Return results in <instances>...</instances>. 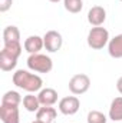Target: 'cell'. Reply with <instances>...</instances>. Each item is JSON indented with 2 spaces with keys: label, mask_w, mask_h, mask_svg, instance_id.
I'll return each mask as SVG.
<instances>
[{
  "label": "cell",
  "mask_w": 122,
  "mask_h": 123,
  "mask_svg": "<svg viewBox=\"0 0 122 123\" xmlns=\"http://www.w3.org/2000/svg\"><path fill=\"white\" fill-rule=\"evenodd\" d=\"M13 85L17 86L19 89H23L29 93H34V92H40L42 86H43V80L39 74L30 73L27 70L19 69L13 73Z\"/></svg>",
  "instance_id": "1"
},
{
  "label": "cell",
  "mask_w": 122,
  "mask_h": 123,
  "mask_svg": "<svg viewBox=\"0 0 122 123\" xmlns=\"http://www.w3.org/2000/svg\"><path fill=\"white\" fill-rule=\"evenodd\" d=\"M22 55V44L20 43H7L3 44L0 52V69L3 72H12L16 64L17 59Z\"/></svg>",
  "instance_id": "2"
},
{
  "label": "cell",
  "mask_w": 122,
  "mask_h": 123,
  "mask_svg": "<svg viewBox=\"0 0 122 123\" xmlns=\"http://www.w3.org/2000/svg\"><path fill=\"white\" fill-rule=\"evenodd\" d=\"M88 46L93 50H101L109 43V31L102 26L92 27L88 33Z\"/></svg>",
  "instance_id": "3"
},
{
  "label": "cell",
  "mask_w": 122,
  "mask_h": 123,
  "mask_svg": "<svg viewBox=\"0 0 122 123\" xmlns=\"http://www.w3.org/2000/svg\"><path fill=\"white\" fill-rule=\"evenodd\" d=\"M27 67L36 73H49L53 69V62L49 56L42 53H34L27 57Z\"/></svg>",
  "instance_id": "4"
},
{
  "label": "cell",
  "mask_w": 122,
  "mask_h": 123,
  "mask_svg": "<svg viewBox=\"0 0 122 123\" xmlns=\"http://www.w3.org/2000/svg\"><path fill=\"white\" fill-rule=\"evenodd\" d=\"M91 87V79L85 73H78L69 80V90L73 94H83Z\"/></svg>",
  "instance_id": "5"
},
{
  "label": "cell",
  "mask_w": 122,
  "mask_h": 123,
  "mask_svg": "<svg viewBox=\"0 0 122 123\" xmlns=\"http://www.w3.org/2000/svg\"><path fill=\"white\" fill-rule=\"evenodd\" d=\"M81 109V100L76 96H66L59 100V112L65 116H73Z\"/></svg>",
  "instance_id": "6"
},
{
  "label": "cell",
  "mask_w": 122,
  "mask_h": 123,
  "mask_svg": "<svg viewBox=\"0 0 122 123\" xmlns=\"http://www.w3.org/2000/svg\"><path fill=\"white\" fill-rule=\"evenodd\" d=\"M43 43H45V49L50 53H56L58 50H61L62 44H63V39L62 34L56 30H49L45 33L43 36Z\"/></svg>",
  "instance_id": "7"
},
{
  "label": "cell",
  "mask_w": 122,
  "mask_h": 123,
  "mask_svg": "<svg viewBox=\"0 0 122 123\" xmlns=\"http://www.w3.org/2000/svg\"><path fill=\"white\" fill-rule=\"evenodd\" d=\"M0 119L3 123H20L19 106L0 105Z\"/></svg>",
  "instance_id": "8"
},
{
  "label": "cell",
  "mask_w": 122,
  "mask_h": 123,
  "mask_svg": "<svg viewBox=\"0 0 122 123\" xmlns=\"http://www.w3.org/2000/svg\"><path fill=\"white\" fill-rule=\"evenodd\" d=\"M106 20V10L102 6H93L88 12V22L93 27L102 26Z\"/></svg>",
  "instance_id": "9"
},
{
  "label": "cell",
  "mask_w": 122,
  "mask_h": 123,
  "mask_svg": "<svg viewBox=\"0 0 122 123\" xmlns=\"http://www.w3.org/2000/svg\"><path fill=\"white\" fill-rule=\"evenodd\" d=\"M23 47L27 53L34 55V53H39L43 47H45V43H43V37L34 34V36H29L25 43H23Z\"/></svg>",
  "instance_id": "10"
},
{
  "label": "cell",
  "mask_w": 122,
  "mask_h": 123,
  "mask_svg": "<svg viewBox=\"0 0 122 123\" xmlns=\"http://www.w3.org/2000/svg\"><path fill=\"white\" fill-rule=\"evenodd\" d=\"M37 97L42 106H53L58 102V92L52 87H46L39 92Z\"/></svg>",
  "instance_id": "11"
},
{
  "label": "cell",
  "mask_w": 122,
  "mask_h": 123,
  "mask_svg": "<svg viewBox=\"0 0 122 123\" xmlns=\"http://www.w3.org/2000/svg\"><path fill=\"white\" fill-rule=\"evenodd\" d=\"M108 53L114 59H122V33L112 37L108 43Z\"/></svg>",
  "instance_id": "12"
},
{
  "label": "cell",
  "mask_w": 122,
  "mask_h": 123,
  "mask_svg": "<svg viewBox=\"0 0 122 123\" xmlns=\"http://www.w3.org/2000/svg\"><path fill=\"white\" fill-rule=\"evenodd\" d=\"M56 109L52 107V106H42L37 112H36V119L40 120L43 123H52L56 119Z\"/></svg>",
  "instance_id": "13"
},
{
  "label": "cell",
  "mask_w": 122,
  "mask_h": 123,
  "mask_svg": "<svg viewBox=\"0 0 122 123\" xmlns=\"http://www.w3.org/2000/svg\"><path fill=\"white\" fill-rule=\"evenodd\" d=\"M20 43V30L16 26H7L3 30V44Z\"/></svg>",
  "instance_id": "14"
},
{
  "label": "cell",
  "mask_w": 122,
  "mask_h": 123,
  "mask_svg": "<svg viewBox=\"0 0 122 123\" xmlns=\"http://www.w3.org/2000/svg\"><path fill=\"white\" fill-rule=\"evenodd\" d=\"M109 119L114 122H121L122 120V96L115 97L111 103L109 107Z\"/></svg>",
  "instance_id": "15"
},
{
  "label": "cell",
  "mask_w": 122,
  "mask_h": 123,
  "mask_svg": "<svg viewBox=\"0 0 122 123\" xmlns=\"http://www.w3.org/2000/svg\"><path fill=\"white\" fill-rule=\"evenodd\" d=\"M22 103H23V107H25L27 112H32V113L37 112V110L42 107V105H40V102H39V97H37V96H34L33 93L26 94V96L23 97Z\"/></svg>",
  "instance_id": "16"
},
{
  "label": "cell",
  "mask_w": 122,
  "mask_h": 123,
  "mask_svg": "<svg viewBox=\"0 0 122 123\" xmlns=\"http://www.w3.org/2000/svg\"><path fill=\"white\" fill-rule=\"evenodd\" d=\"M22 96L19 92H14V90H9L3 94L1 97V103L3 105H10V106H19L22 103Z\"/></svg>",
  "instance_id": "17"
},
{
  "label": "cell",
  "mask_w": 122,
  "mask_h": 123,
  "mask_svg": "<svg viewBox=\"0 0 122 123\" xmlns=\"http://www.w3.org/2000/svg\"><path fill=\"white\" fill-rule=\"evenodd\" d=\"M63 6L69 13H79L83 9V1L82 0H63Z\"/></svg>",
  "instance_id": "18"
},
{
  "label": "cell",
  "mask_w": 122,
  "mask_h": 123,
  "mask_svg": "<svg viewBox=\"0 0 122 123\" xmlns=\"http://www.w3.org/2000/svg\"><path fill=\"white\" fill-rule=\"evenodd\" d=\"M86 120H88V123H106L108 119H106V116L102 112H99V110H91L88 113Z\"/></svg>",
  "instance_id": "19"
},
{
  "label": "cell",
  "mask_w": 122,
  "mask_h": 123,
  "mask_svg": "<svg viewBox=\"0 0 122 123\" xmlns=\"http://www.w3.org/2000/svg\"><path fill=\"white\" fill-rule=\"evenodd\" d=\"M12 4H13V0H0V12L1 13L7 12L12 7Z\"/></svg>",
  "instance_id": "20"
},
{
  "label": "cell",
  "mask_w": 122,
  "mask_h": 123,
  "mask_svg": "<svg viewBox=\"0 0 122 123\" xmlns=\"http://www.w3.org/2000/svg\"><path fill=\"white\" fill-rule=\"evenodd\" d=\"M116 89H118V92L122 94V76L118 79V82H116Z\"/></svg>",
  "instance_id": "21"
},
{
  "label": "cell",
  "mask_w": 122,
  "mask_h": 123,
  "mask_svg": "<svg viewBox=\"0 0 122 123\" xmlns=\"http://www.w3.org/2000/svg\"><path fill=\"white\" fill-rule=\"evenodd\" d=\"M50 3H59V1H62V0H49Z\"/></svg>",
  "instance_id": "22"
},
{
  "label": "cell",
  "mask_w": 122,
  "mask_h": 123,
  "mask_svg": "<svg viewBox=\"0 0 122 123\" xmlns=\"http://www.w3.org/2000/svg\"><path fill=\"white\" fill-rule=\"evenodd\" d=\"M32 123H43V122H40V120H37V119H36L34 122H32Z\"/></svg>",
  "instance_id": "23"
},
{
  "label": "cell",
  "mask_w": 122,
  "mask_h": 123,
  "mask_svg": "<svg viewBox=\"0 0 122 123\" xmlns=\"http://www.w3.org/2000/svg\"><path fill=\"white\" fill-rule=\"evenodd\" d=\"M119 1H122V0H119Z\"/></svg>",
  "instance_id": "24"
}]
</instances>
